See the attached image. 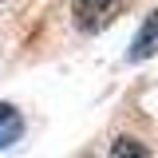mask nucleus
<instances>
[{
	"label": "nucleus",
	"mask_w": 158,
	"mask_h": 158,
	"mask_svg": "<svg viewBox=\"0 0 158 158\" xmlns=\"http://www.w3.org/2000/svg\"><path fill=\"white\" fill-rule=\"evenodd\" d=\"M123 4H127V0H71L75 28H83V32H99V28H107V24L123 12Z\"/></svg>",
	"instance_id": "1"
},
{
	"label": "nucleus",
	"mask_w": 158,
	"mask_h": 158,
	"mask_svg": "<svg viewBox=\"0 0 158 158\" xmlns=\"http://www.w3.org/2000/svg\"><path fill=\"white\" fill-rule=\"evenodd\" d=\"M107 158H150V154H146V146H142L138 138H115Z\"/></svg>",
	"instance_id": "4"
},
{
	"label": "nucleus",
	"mask_w": 158,
	"mask_h": 158,
	"mask_svg": "<svg viewBox=\"0 0 158 158\" xmlns=\"http://www.w3.org/2000/svg\"><path fill=\"white\" fill-rule=\"evenodd\" d=\"M20 135H24V118H20V111L8 107V103H0V150L12 146Z\"/></svg>",
	"instance_id": "3"
},
{
	"label": "nucleus",
	"mask_w": 158,
	"mask_h": 158,
	"mask_svg": "<svg viewBox=\"0 0 158 158\" xmlns=\"http://www.w3.org/2000/svg\"><path fill=\"white\" fill-rule=\"evenodd\" d=\"M158 56V8L142 20V28L135 32V44H131V59H146Z\"/></svg>",
	"instance_id": "2"
}]
</instances>
